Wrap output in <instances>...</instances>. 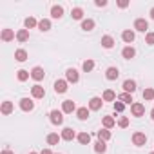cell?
Masks as SVG:
<instances>
[{"mask_svg":"<svg viewBox=\"0 0 154 154\" xmlns=\"http://www.w3.org/2000/svg\"><path fill=\"white\" fill-rule=\"evenodd\" d=\"M65 80H67L69 84H78V80H80L78 71H76L74 67H69V69L65 71Z\"/></svg>","mask_w":154,"mask_h":154,"instance_id":"cell-1","label":"cell"},{"mask_svg":"<svg viewBox=\"0 0 154 154\" xmlns=\"http://www.w3.org/2000/svg\"><path fill=\"white\" fill-rule=\"evenodd\" d=\"M49 120H51L53 125H62L63 123V112L58 111V109H54V111L49 112Z\"/></svg>","mask_w":154,"mask_h":154,"instance_id":"cell-2","label":"cell"},{"mask_svg":"<svg viewBox=\"0 0 154 154\" xmlns=\"http://www.w3.org/2000/svg\"><path fill=\"white\" fill-rule=\"evenodd\" d=\"M131 112H132V116L140 118V116H143V114H145V105H143V103H140V102H134V103L131 105Z\"/></svg>","mask_w":154,"mask_h":154,"instance_id":"cell-3","label":"cell"},{"mask_svg":"<svg viewBox=\"0 0 154 154\" xmlns=\"http://www.w3.org/2000/svg\"><path fill=\"white\" fill-rule=\"evenodd\" d=\"M44 76H45V72H44V69H42L40 65H36V67L31 69V78H33L35 82H42Z\"/></svg>","mask_w":154,"mask_h":154,"instance_id":"cell-4","label":"cell"},{"mask_svg":"<svg viewBox=\"0 0 154 154\" xmlns=\"http://www.w3.org/2000/svg\"><path fill=\"white\" fill-rule=\"evenodd\" d=\"M132 143H134L136 147H143V145L147 143L145 132H134V134H132Z\"/></svg>","mask_w":154,"mask_h":154,"instance_id":"cell-5","label":"cell"},{"mask_svg":"<svg viewBox=\"0 0 154 154\" xmlns=\"http://www.w3.org/2000/svg\"><path fill=\"white\" fill-rule=\"evenodd\" d=\"M134 29L140 31V33H147V29H149V22H147L145 18H136V20H134Z\"/></svg>","mask_w":154,"mask_h":154,"instance_id":"cell-6","label":"cell"},{"mask_svg":"<svg viewBox=\"0 0 154 154\" xmlns=\"http://www.w3.org/2000/svg\"><path fill=\"white\" fill-rule=\"evenodd\" d=\"M31 96H33L35 100L44 98V96H45V89H44L42 85H38V84H36V85H33V87H31Z\"/></svg>","mask_w":154,"mask_h":154,"instance_id":"cell-7","label":"cell"},{"mask_svg":"<svg viewBox=\"0 0 154 154\" xmlns=\"http://www.w3.org/2000/svg\"><path fill=\"white\" fill-rule=\"evenodd\" d=\"M67 85H69V82H67V80H56V82H54V93L63 94V93L69 89Z\"/></svg>","mask_w":154,"mask_h":154,"instance_id":"cell-8","label":"cell"},{"mask_svg":"<svg viewBox=\"0 0 154 154\" xmlns=\"http://www.w3.org/2000/svg\"><path fill=\"white\" fill-rule=\"evenodd\" d=\"M20 109H22L24 112H29V111L35 109V102H33L31 98H22V100H20Z\"/></svg>","mask_w":154,"mask_h":154,"instance_id":"cell-9","label":"cell"},{"mask_svg":"<svg viewBox=\"0 0 154 154\" xmlns=\"http://www.w3.org/2000/svg\"><path fill=\"white\" fill-rule=\"evenodd\" d=\"M74 111H76V105H74L72 100L62 102V112H63V114H71V112H74Z\"/></svg>","mask_w":154,"mask_h":154,"instance_id":"cell-10","label":"cell"},{"mask_svg":"<svg viewBox=\"0 0 154 154\" xmlns=\"http://www.w3.org/2000/svg\"><path fill=\"white\" fill-rule=\"evenodd\" d=\"M102 105H103V100H102L100 96H94V98L89 100V109H91V111H100Z\"/></svg>","mask_w":154,"mask_h":154,"instance_id":"cell-11","label":"cell"},{"mask_svg":"<svg viewBox=\"0 0 154 154\" xmlns=\"http://www.w3.org/2000/svg\"><path fill=\"white\" fill-rule=\"evenodd\" d=\"M0 38H2L4 42H11V40H15V38H17V35H15V31H13V29L6 27V29H2V35H0Z\"/></svg>","mask_w":154,"mask_h":154,"instance_id":"cell-12","label":"cell"},{"mask_svg":"<svg viewBox=\"0 0 154 154\" xmlns=\"http://www.w3.org/2000/svg\"><path fill=\"white\" fill-rule=\"evenodd\" d=\"M118 76H120V71H118L116 67H107V71H105V78H107L109 82H114Z\"/></svg>","mask_w":154,"mask_h":154,"instance_id":"cell-13","label":"cell"},{"mask_svg":"<svg viewBox=\"0 0 154 154\" xmlns=\"http://www.w3.org/2000/svg\"><path fill=\"white\" fill-rule=\"evenodd\" d=\"M122 56H123L125 60H131V58L136 56V49H134L132 45H125V47L122 49Z\"/></svg>","mask_w":154,"mask_h":154,"instance_id":"cell-14","label":"cell"},{"mask_svg":"<svg viewBox=\"0 0 154 154\" xmlns=\"http://www.w3.org/2000/svg\"><path fill=\"white\" fill-rule=\"evenodd\" d=\"M60 136H62V140H65V141H72V140L76 138V132H74L71 127H65V129L62 131V134H60Z\"/></svg>","mask_w":154,"mask_h":154,"instance_id":"cell-15","label":"cell"},{"mask_svg":"<svg viewBox=\"0 0 154 154\" xmlns=\"http://www.w3.org/2000/svg\"><path fill=\"white\" fill-rule=\"evenodd\" d=\"M89 114H91L89 107H78V109H76V116H78V120H82V122H85L89 118Z\"/></svg>","mask_w":154,"mask_h":154,"instance_id":"cell-16","label":"cell"},{"mask_svg":"<svg viewBox=\"0 0 154 154\" xmlns=\"http://www.w3.org/2000/svg\"><path fill=\"white\" fill-rule=\"evenodd\" d=\"M13 109H15V105H13V102H9V100H6V102H2V107H0V112L2 114H11L13 112Z\"/></svg>","mask_w":154,"mask_h":154,"instance_id":"cell-17","label":"cell"},{"mask_svg":"<svg viewBox=\"0 0 154 154\" xmlns=\"http://www.w3.org/2000/svg\"><path fill=\"white\" fill-rule=\"evenodd\" d=\"M134 38H136V35H134V31H131V29H125V31L122 33V40H123L125 44H132Z\"/></svg>","mask_w":154,"mask_h":154,"instance_id":"cell-18","label":"cell"},{"mask_svg":"<svg viewBox=\"0 0 154 154\" xmlns=\"http://www.w3.org/2000/svg\"><path fill=\"white\" fill-rule=\"evenodd\" d=\"M122 87H123V93H129V94H132V93L136 91V82H134V80H125Z\"/></svg>","mask_w":154,"mask_h":154,"instance_id":"cell-19","label":"cell"},{"mask_svg":"<svg viewBox=\"0 0 154 154\" xmlns=\"http://www.w3.org/2000/svg\"><path fill=\"white\" fill-rule=\"evenodd\" d=\"M102 47H105V49H112V47H114V38H112L111 35L102 36Z\"/></svg>","mask_w":154,"mask_h":154,"instance_id":"cell-20","label":"cell"},{"mask_svg":"<svg viewBox=\"0 0 154 154\" xmlns=\"http://www.w3.org/2000/svg\"><path fill=\"white\" fill-rule=\"evenodd\" d=\"M94 152H96V154H105V152H107V143H105L103 140H98V141L94 143Z\"/></svg>","mask_w":154,"mask_h":154,"instance_id":"cell-21","label":"cell"},{"mask_svg":"<svg viewBox=\"0 0 154 154\" xmlns=\"http://www.w3.org/2000/svg\"><path fill=\"white\" fill-rule=\"evenodd\" d=\"M102 100H103V102H114V100H116V93H114L112 89H105L103 94H102Z\"/></svg>","mask_w":154,"mask_h":154,"instance_id":"cell-22","label":"cell"},{"mask_svg":"<svg viewBox=\"0 0 154 154\" xmlns=\"http://www.w3.org/2000/svg\"><path fill=\"white\" fill-rule=\"evenodd\" d=\"M51 17L56 18V20L62 18V17H63V8H62V6H53V8H51Z\"/></svg>","mask_w":154,"mask_h":154,"instance_id":"cell-23","label":"cell"},{"mask_svg":"<svg viewBox=\"0 0 154 154\" xmlns=\"http://www.w3.org/2000/svg\"><path fill=\"white\" fill-rule=\"evenodd\" d=\"M94 26H96V24H94V20H93V18H85V20H82V29H84V31H87V33H89V31H93V29H94Z\"/></svg>","mask_w":154,"mask_h":154,"instance_id":"cell-24","label":"cell"},{"mask_svg":"<svg viewBox=\"0 0 154 154\" xmlns=\"http://www.w3.org/2000/svg\"><path fill=\"white\" fill-rule=\"evenodd\" d=\"M47 145H58V141L62 140V136L60 134H56V132H51V134H47Z\"/></svg>","mask_w":154,"mask_h":154,"instance_id":"cell-25","label":"cell"},{"mask_svg":"<svg viewBox=\"0 0 154 154\" xmlns=\"http://www.w3.org/2000/svg\"><path fill=\"white\" fill-rule=\"evenodd\" d=\"M76 140H78L82 145H89L91 143V134L89 132H80L78 136H76Z\"/></svg>","mask_w":154,"mask_h":154,"instance_id":"cell-26","label":"cell"},{"mask_svg":"<svg viewBox=\"0 0 154 154\" xmlns=\"http://www.w3.org/2000/svg\"><path fill=\"white\" fill-rule=\"evenodd\" d=\"M29 76H31V71H26V69L17 71V78H18V82H26V80H29Z\"/></svg>","mask_w":154,"mask_h":154,"instance_id":"cell-27","label":"cell"},{"mask_svg":"<svg viewBox=\"0 0 154 154\" xmlns=\"http://www.w3.org/2000/svg\"><path fill=\"white\" fill-rule=\"evenodd\" d=\"M24 27L29 31V29H33V27H38V22H36V18H33V17H27L26 20H24Z\"/></svg>","mask_w":154,"mask_h":154,"instance_id":"cell-28","label":"cell"},{"mask_svg":"<svg viewBox=\"0 0 154 154\" xmlns=\"http://www.w3.org/2000/svg\"><path fill=\"white\" fill-rule=\"evenodd\" d=\"M15 60L17 62H26L27 60V51L26 49H17L15 51Z\"/></svg>","mask_w":154,"mask_h":154,"instance_id":"cell-29","label":"cell"},{"mask_svg":"<svg viewBox=\"0 0 154 154\" xmlns=\"http://www.w3.org/2000/svg\"><path fill=\"white\" fill-rule=\"evenodd\" d=\"M118 100H120V102H123L125 105H132V103H134L132 94H129V93H122V94L118 96Z\"/></svg>","mask_w":154,"mask_h":154,"instance_id":"cell-30","label":"cell"},{"mask_svg":"<svg viewBox=\"0 0 154 154\" xmlns=\"http://www.w3.org/2000/svg\"><path fill=\"white\" fill-rule=\"evenodd\" d=\"M102 123H103V129H112V127L116 125V120H114L112 116H103Z\"/></svg>","mask_w":154,"mask_h":154,"instance_id":"cell-31","label":"cell"},{"mask_svg":"<svg viewBox=\"0 0 154 154\" xmlns=\"http://www.w3.org/2000/svg\"><path fill=\"white\" fill-rule=\"evenodd\" d=\"M38 29L44 31V33L49 31V29H51V20H49V18H42V20L38 22Z\"/></svg>","mask_w":154,"mask_h":154,"instance_id":"cell-32","label":"cell"},{"mask_svg":"<svg viewBox=\"0 0 154 154\" xmlns=\"http://www.w3.org/2000/svg\"><path fill=\"white\" fill-rule=\"evenodd\" d=\"M17 40H18V42H27V40H29V31H27V29H20V31L17 33Z\"/></svg>","mask_w":154,"mask_h":154,"instance_id":"cell-33","label":"cell"},{"mask_svg":"<svg viewBox=\"0 0 154 154\" xmlns=\"http://www.w3.org/2000/svg\"><path fill=\"white\" fill-rule=\"evenodd\" d=\"M111 131L109 129H100L98 131V140H103V141H107V140H111Z\"/></svg>","mask_w":154,"mask_h":154,"instance_id":"cell-34","label":"cell"},{"mask_svg":"<svg viewBox=\"0 0 154 154\" xmlns=\"http://www.w3.org/2000/svg\"><path fill=\"white\" fill-rule=\"evenodd\" d=\"M71 17H72L74 20H82V17H84V9H82V8H72Z\"/></svg>","mask_w":154,"mask_h":154,"instance_id":"cell-35","label":"cell"},{"mask_svg":"<svg viewBox=\"0 0 154 154\" xmlns=\"http://www.w3.org/2000/svg\"><path fill=\"white\" fill-rule=\"evenodd\" d=\"M82 69H84L85 72H91V71L94 69V60H89V58H87V60L82 63Z\"/></svg>","mask_w":154,"mask_h":154,"instance_id":"cell-36","label":"cell"},{"mask_svg":"<svg viewBox=\"0 0 154 154\" xmlns=\"http://www.w3.org/2000/svg\"><path fill=\"white\" fill-rule=\"evenodd\" d=\"M143 100H147V102H152L154 100V89L152 87H147L143 91Z\"/></svg>","mask_w":154,"mask_h":154,"instance_id":"cell-37","label":"cell"},{"mask_svg":"<svg viewBox=\"0 0 154 154\" xmlns=\"http://www.w3.org/2000/svg\"><path fill=\"white\" fill-rule=\"evenodd\" d=\"M112 107H114V111H116V112H123V109H125V103L118 100V102H114V105H112Z\"/></svg>","mask_w":154,"mask_h":154,"instance_id":"cell-38","label":"cell"},{"mask_svg":"<svg viewBox=\"0 0 154 154\" xmlns=\"http://www.w3.org/2000/svg\"><path fill=\"white\" fill-rule=\"evenodd\" d=\"M118 125H120L122 129L129 127V118H127V116H120V120H118Z\"/></svg>","mask_w":154,"mask_h":154,"instance_id":"cell-39","label":"cell"},{"mask_svg":"<svg viewBox=\"0 0 154 154\" xmlns=\"http://www.w3.org/2000/svg\"><path fill=\"white\" fill-rule=\"evenodd\" d=\"M145 44L154 45V33H147V35H145Z\"/></svg>","mask_w":154,"mask_h":154,"instance_id":"cell-40","label":"cell"},{"mask_svg":"<svg viewBox=\"0 0 154 154\" xmlns=\"http://www.w3.org/2000/svg\"><path fill=\"white\" fill-rule=\"evenodd\" d=\"M94 6H96V8H105V6H107V0H96Z\"/></svg>","mask_w":154,"mask_h":154,"instance_id":"cell-41","label":"cell"},{"mask_svg":"<svg viewBox=\"0 0 154 154\" xmlns=\"http://www.w3.org/2000/svg\"><path fill=\"white\" fill-rule=\"evenodd\" d=\"M118 8L125 9V8H129V2H127V0H118Z\"/></svg>","mask_w":154,"mask_h":154,"instance_id":"cell-42","label":"cell"},{"mask_svg":"<svg viewBox=\"0 0 154 154\" xmlns=\"http://www.w3.org/2000/svg\"><path fill=\"white\" fill-rule=\"evenodd\" d=\"M40 154H54V152H53V150H51V149H44V150H42V152H40Z\"/></svg>","mask_w":154,"mask_h":154,"instance_id":"cell-43","label":"cell"},{"mask_svg":"<svg viewBox=\"0 0 154 154\" xmlns=\"http://www.w3.org/2000/svg\"><path fill=\"white\" fill-rule=\"evenodd\" d=\"M0 154H15V152H13V150H9V149H4L2 152H0Z\"/></svg>","mask_w":154,"mask_h":154,"instance_id":"cell-44","label":"cell"},{"mask_svg":"<svg viewBox=\"0 0 154 154\" xmlns=\"http://www.w3.org/2000/svg\"><path fill=\"white\" fill-rule=\"evenodd\" d=\"M150 18H152V20H154V8H152V9H150Z\"/></svg>","mask_w":154,"mask_h":154,"instance_id":"cell-45","label":"cell"},{"mask_svg":"<svg viewBox=\"0 0 154 154\" xmlns=\"http://www.w3.org/2000/svg\"><path fill=\"white\" fill-rule=\"evenodd\" d=\"M150 118H152V122H154V109L150 111Z\"/></svg>","mask_w":154,"mask_h":154,"instance_id":"cell-46","label":"cell"},{"mask_svg":"<svg viewBox=\"0 0 154 154\" xmlns=\"http://www.w3.org/2000/svg\"><path fill=\"white\" fill-rule=\"evenodd\" d=\"M29 154H38V152H29Z\"/></svg>","mask_w":154,"mask_h":154,"instance_id":"cell-47","label":"cell"},{"mask_svg":"<svg viewBox=\"0 0 154 154\" xmlns=\"http://www.w3.org/2000/svg\"><path fill=\"white\" fill-rule=\"evenodd\" d=\"M149 154H154V150H152V152H149Z\"/></svg>","mask_w":154,"mask_h":154,"instance_id":"cell-48","label":"cell"},{"mask_svg":"<svg viewBox=\"0 0 154 154\" xmlns=\"http://www.w3.org/2000/svg\"><path fill=\"white\" fill-rule=\"evenodd\" d=\"M56 154H60V152H56Z\"/></svg>","mask_w":154,"mask_h":154,"instance_id":"cell-49","label":"cell"}]
</instances>
